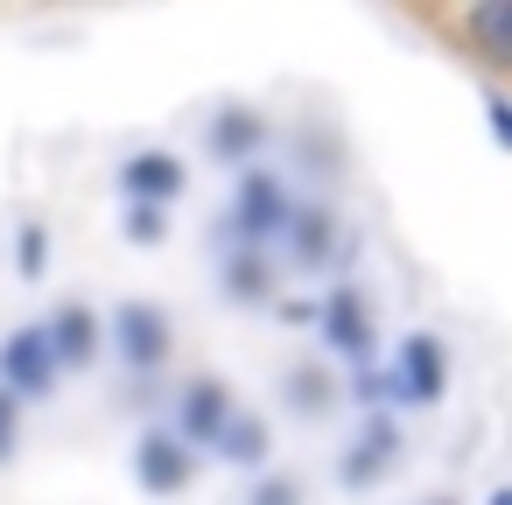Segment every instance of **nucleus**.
<instances>
[{
	"label": "nucleus",
	"mask_w": 512,
	"mask_h": 505,
	"mask_svg": "<svg viewBox=\"0 0 512 505\" xmlns=\"http://www.w3.org/2000/svg\"><path fill=\"white\" fill-rule=\"evenodd\" d=\"M64 379V358L50 344V323H22L0 337V386H8L15 400H50Z\"/></svg>",
	"instance_id": "obj_2"
},
{
	"label": "nucleus",
	"mask_w": 512,
	"mask_h": 505,
	"mask_svg": "<svg viewBox=\"0 0 512 505\" xmlns=\"http://www.w3.org/2000/svg\"><path fill=\"white\" fill-rule=\"evenodd\" d=\"M190 477H197V449L176 428H141V442H134V484L148 498H176V491H190Z\"/></svg>",
	"instance_id": "obj_6"
},
{
	"label": "nucleus",
	"mask_w": 512,
	"mask_h": 505,
	"mask_svg": "<svg viewBox=\"0 0 512 505\" xmlns=\"http://www.w3.org/2000/svg\"><path fill=\"white\" fill-rule=\"evenodd\" d=\"M484 127H491V141L512 155V99H498V92H491V99H484Z\"/></svg>",
	"instance_id": "obj_20"
},
{
	"label": "nucleus",
	"mask_w": 512,
	"mask_h": 505,
	"mask_svg": "<svg viewBox=\"0 0 512 505\" xmlns=\"http://www.w3.org/2000/svg\"><path fill=\"white\" fill-rule=\"evenodd\" d=\"M246 505H302V484H295V477H260Z\"/></svg>",
	"instance_id": "obj_19"
},
{
	"label": "nucleus",
	"mask_w": 512,
	"mask_h": 505,
	"mask_svg": "<svg viewBox=\"0 0 512 505\" xmlns=\"http://www.w3.org/2000/svg\"><path fill=\"white\" fill-rule=\"evenodd\" d=\"M400 463V428L386 421V414H372L365 428H358V442L344 449V463H337V477L351 484V491H372L386 470Z\"/></svg>",
	"instance_id": "obj_10"
},
{
	"label": "nucleus",
	"mask_w": 512,
	"mask_h": 505,
	"mask_svg": "<svg viewBox=\"0 0 512 505\" xmlns=\"http://www.w3.org/2000/svg\"><path fill=\"white\" fill-rule=\"evenodd\" d=\"M260 141H267V120L260 113H246V106H225L211 127H204V148L225 162V169H253V155H260Z\"/></svg>",
	"instance_id": "obj_12"
},
{
	"label": "nucleus",
	"mask_w": 512,
	"mask_h": 505,
	"mask_svg": "<svg viewBox=\"0 0 512 505\" xmlns=\"http://www.w3.org/2000/svg\"><path fill=\"white\" fill-rule=\"evenodd\" d=\"M50 344H57L64 372H85V365L99 358V344H113V337H106V323H99L85 302H57V309H50Z\"/></svg>",
	"instance_id": "obj_11"
},
{
	"label": "nucleus",
	"mask_w": 512,
	"mask_h": 505,
	"mask_svg": "<svg viewBox=\"0 0 512 505\" xmlns=\"http://www.w3.org/2000/svg\"><path fill=\"white\" fill-rule=\"evenodd\" d=\"M43 260H50V232H43V225H22V239H15V267H22V281H43Z\"/></svg>",
	"instance_id": "obj_18"
},
{
	"label": "nucleus",
	"mask_w": 512,
	"mask_h": 505,
	"mask_svg": "<svg viewBox=\"0 0 512 505\" xmlns=\"http://www.w3.org/2000/svg\"><path fill=\"white\" fill-rule=\"evenodd\" d=\"M442 393H449V351H442V337L407 330V337H400V351L386 358V400L435 407Z\"/></svg>",
	"instance_id": "obj_3"
},
{
	"label": "nucleus",
	"mask_w": 512,
	"mask_h": 505,
	"mask_svg": "<svg viewBox=\"0 0 512 505\" xmlns=\"http://www.w3.org/2000/svg\"><path fill=\"white\" fill-rule=\"evenodd\" d=\"M169 239V211L162 204H127V246H162Z\"/></svg>",
	"instance_id": "obj_17"
},
{
	"label": "nucleus",
	"mask_w": 512,
	"mask_h": 505,
	"mask_svg": "<svg viewBox=\"0 0 512 505\" xmlns=\"http://www.w3.org/2000/svg\"><path fill=\"white\" fill-rule=\"evenodd\" d=\"M232 386L225 379H190L183 393H176V435L190 442V449H218V435L232 428Z\"/></svg>",
	"instance_id": "obj_7"
},
{
	"label": "nucleus",
	"mask_w": 512,
	"mask_h": 505,
	"mask_svg": "<svg viewBox=\"0 0 512 505\" xmlns=\"http://www.w3.org/2000/svg\"><path fill=\"white\" fill-rule=\"evenodd\" d=\"M295 211H302V204L288 197V183L253 162V169L239 176V197H232V211H225V232H211V246L225 239V253H274V246L288 239Z\"/></svg>",
	"instance_id": "obj_1"
},
{
	"label": "nucleus",
	"mask_w": 512,
	"mask_h": 505,
	"mask_svg": "<svg viewBox=\"0 0 512 505\" xmlns=\"http://www.w3.org/2000/svg\"><path fill=\"white\" fill-rule=\"evenodd\" d=\"M218 456L239 463V470H260L267 463V421L260 414H232V428L218 435Z\"/></svg>",
	"instance_id": "obj_16"
},
{
	"label": "nucleus",
	"mask_w": 512,
	"mask_h": 505,
	"mask_svg": "<svg viewBox=\"0 0 512 505\" xmlns=\"http://www.w3.org/2000/svg\"><path fill=\"white\" fill-rule=\"evenodd\" d=\"M463 43H470L484 64L512 71V0H477V8L463 15Z\"/></svg>",
	"instance_id": "obj_13"
},
{
	"label": "nucleus",
	"mask_w": 512,
	"mask_h": 505,
	"mask_svg": "<svg viewBox=\"0 0 512 505\" xmlns=\"http://www.w3.org/2000/svg\"><path fill=\"white\" fill-rule=\"evenodd\" d=\"M484 505H512V484H498V491H491V498H484Z\"/></svg>",
	"instance_id": "obj_22"
},
{
	"label": "nucleus",
	"mask_w": 512,
	"mask_h": 505,
	"mask_svg": "<svg viewBox=\"0 0 512 505\" xmlns=\"http://www.w3.org/2000/svg\"><path fill=\"white\" fill-rule=\"evenodd\" d=\"M428 505H449V498H428Z\"/></svg>",
	"instance_id": "obj_23"
},
{
	"label": "nucleus",
	"mask_w": 512,
	"mask_h": 505,
	"mask_svg": "<svg viewBox=\"0 0 512 505\" xmlns=\"http://www.w3.org/2000/svg\"><path fill=\"white\" fill-rule=\"evenodd\" d=\"M183 183H190V169H183V155H169V148H134L127 162H120V190H127V204H176L183 197Z\"/></svg>",
	"instance_id": "obj_8"
},
{
	"label": "nucleus",
	"mask_w": 512,
	"mask_h": 505,
	"mask_svg": "<svg viewBox=\"0 0 512 505\" xmlns=\"http://www.w3.org/2000/svg\"><path fill=\"white\" fill-rule=\"evenodd\" d=\"M281 253H288V267L323 274V267L344 253V218H337L330 204H302L295 225H288V239H281Z\"/></svg>",
	"instance_id": "obj_9"
},
{
	"label": "nucleus",
	"mask_w": 512,
	"mask_h": 505,
	"mask_svg": "<svg viewBox=\"0 0 512 505\" xmlns=\"http://www.w3.org/2000/svg\"><path fill=\"white\" fill-rule=\"evenodd\" d=\"M281 393H288L281 407H288V414H302V421L330 414V400H337V386H330V372H323V365H295V372L281 379Z\"/></svg>",
	"instance_id": "obj_15"
},
{
	"label": "nucleus",
	"mask_w": 512,
	"mask_h": 505,
	"mask_svg": "<svg viewBox=\"0 0 512 505\" xmlns=\"http://www.w3.org/2000/svg\"><path fill=\"white\" fill-rule=\"evenodd\" d=\"M8 456H15V393L0 386V463H8Z\"/></svg>",
	"instance_id": "obj_21"
},
{
	"label": "nucleus",
	"mask_w": 512,
	"mask_h": 505,
	"mask_svg": "<svg viewBox=\"0 0 512 505\" xmlns=\"http://www.w3.org/2000/svg\"><path fill=\"white\" fill-rule=\"evenodd\" d=\"M218 288L232 302H246V309L274 302V253H225L218 260Z\"/></svg>",
	"instance_id": "obj_14"
},
{
	"label": "nucleus",
	"mask_w": 512,
	"mask_h": 505,
	"mask_svg": "<svg viewBox=\"0 0 512 505\" xmlns=\"http://www.w3.org/2000/svg\"><path fill=\"white\" fill-rule=\"evenodd\" d=\"M316 323H323V344H330L337 358H351L358 372L372 365V351H379V330H372V309H365V295H358L351 281H337V288L316 302Z\"/></svg>",
	"instance_id": "obj_5"
},
{
	"label": "nucleus",
	"mask_w": 512,
	"mask_h": 505,
	"mask_svg": "<svg viewBox=\"0 0 512 505\" xmlns=\"http://www.w3.org/2000/svg\"><path fill=\"white\" fill-rule=\"evenodd\" d=\"M106 337H113V358H120L127 372H162L169 351H176V323H169V309H155V302H120L113 323H106Z\"/></svg>",
	"instance_id": "obj_4"
}]
</instances>
